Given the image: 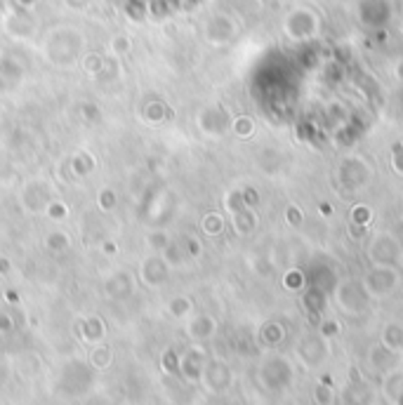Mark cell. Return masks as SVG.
I'll return each mask as SVG.
<instances>
[{
	"mask_svg": "<svg viewBox=\"0 0 403 405\" xmlns=\"http://www.w3.org/2000/svg\"><path fill=\"white\" fill-rule=\"evenodd\" d=\"M85 38L78 29L73 26H57L52 29L43 40V57L57 68H73L83 57Z\"/></svg>",
	"mask_w": 403,
	"mask_h": 405,
	"instance_id": "obj_1",
	"label": "cell"
},
{
	"mask_svg": "<svg viewBox=\"0 0 403 405\" xmlns=\"http://www.w3.org/2000/svg\"><path fill=\"white\" fill-rule=\"evenodd\" d=\"M57 198V186L45 177H33L24 182L17 203L26 215H45L47 205Z\"/></svg>",
	"mask_w": 403,
	"mask_h": 405,
	"instance_id": "obj_2",
	"label": "cell"
},
{
	"mask_svg": "<svg viewBox=\"0 0 403 405\" xmlns=\"http://www.w3.org/2000/svg\"><path fill=\"white\" fill-rule=\"evenodd\" d=\"M92 365L83 363V360H71L66 363V367L61 370V379H59V389L66 391L69 396H80L90 389L92 384Z\"/></svg>",
	"mask_w": 403,
	"mask_h": 405,
	"instance_id": "obj_3",
	"label": "cell"
},
{
	"mask_svg": "<svg viewBox=\"0 0 403 405\" xmlns=\"http://www.w3.org/2000/svg\"><path fill=\"white\" fill-rule=\"evenodd\" d=\"M3 29L10 38L29 40V38H33L36 31H38V22H36V17H33V10H20L12 5V10L5 12V17H3Z\"/></svg>",
	"mask_w": 403,
	"mask_h": 405,
	"instance_id": "obj_4",
	"label": "cell"
},
{
	"mask_svg": "<svg viewBox=\"0 0 403 405\" xmlns=\"http://www.w3.org/2000/svg\"><path fill=\"white\" fill-rule=\"evenodd\" d=\"M139 278L144 280V285H149V288H160V285H165L167 278H170V264L165 261L163 254L153 252L151 257H146L142 261Z\"/></svg>",
	"mask_w": 403,
	"mask_h": 405,
	"instance_id": "obj_5",
	"label": "cell"
},
{
	"mask_svg": "<svg viewBox=\"0 0 403 405\" xmlns=\"http://www.w3.org/2000/svg\"><path fill=\"white\" fill-rule=\"evenodd\" d=\"M104 292L111 299H126L135 292V278L130 271H114L104 283Z\"/></svg>",
	"mask_w": 403,
	"mask_h": 405,
	"instance_id": "obj_6",
	"label": "cell"
},
{
	"mask_svg": "<svg viewBox=\"0 0 403 405\" xmlns=\"http://www.w3.org/2000/svg\"><path fill=\"white\" fill-rule=\"evenodd\" d=\"M97 170V155L88 151V148H78L76 153L69 158V172H71V177H76V179H85V177H90L92 172Z\"/></svg>",
	"mask_w": 403,
	"mask_h": 405,
	"instance_id": "obj_7",
	"label": "cell"
},
{
	"mask_svg": "<svg viewBox=\"0 0 403 405\" xmlns=\"http://www.w3.org/2000/svg\"><path fill=\"white\" fill-rule=\"evenodd\" d=\"M78 335L88 344H99L107 337V326H104V321L99 316H88V319L78 323Z\"/></svg>",
	"mask_w": 403,
	"mask_h": 405,
	"instance_id": "obj_8",
	"label": "cell"
},
{
	"mask_svg": "<svg viewBox=\"0 0 403 405\" xmlns=\"http://www.w3.org/2000/svg\"><path fill=\"white\" fill-rule=\"evenodd\" d=\"M24 71L15 59H0V92H10L22 83Z\"/></svg>",
	"mask_w": 403,
	"mask_h": 405,
	"instance_id": "obj_9",
	"label": "cell"
},
{
	"mask_svg": "<svg viewBox=\"0 0 403 405\" xmlns=\"http://www.w3.org/2000/svg\"><path fill=\"white\" fill-rule=\"evenodd\" d=\"M142 118L149 123V125H160L167 118H172V109L167 107L160 99H151V102L144 104V111H142Z\"/></svg>",
	"mask_w": 403,
	"mask_h": 405,
	"instance_id": "obj_10",
	"label": "cell"
},
{
	"mask_svg": "<svg viewBox=\"0 0 403 405\" xmlns=\"http://www.w3.org/2000/svg\"><path fill=\"white\" fill-rule=\"evenodd\" d=\"M88 363L92 365V370H107V367L114 365V351L107 344H102V342L92 344Z\"/></svg>",
	"mask_w": 403,
	"mask_h": 405,
	"instance_id": "obj_11",
	"label": "cell"
},
{
	"mask_svg": "<svg viewBox=\"0 0 403 405\" xmlns=\"http://www.w3.org/2000/svg\"><path fill=\"white\" fill-rule=\"evenodd\" d=\"M45 247L52 254H61L66 252L71 247V236L66 231H61V229H54V231H50L45 236Z\"/></svg>",
	"mask_w": 403,
	"mask_h": 405,
	"instance_id": "obj_12",
	"label": "cell"
},
{
	"mask_svg": "<svg viewBox=\"0 0 403 405\" xmlns=\"http://www.w3.org/2000/svg\"><path fill=\"white\" fill-rule=\"evenodd\" d=\"M104 64H107V57L99 54V52L83 54V61H80V66H83V71L88 73V76H102Z\"/></svg>",
	"mask_w": 403,
	"mask_h": 405,
	"instance_id": "obj_13",
	"label": "cell"
},
{
	"mask_svg": "<svg viewBox=\"0 0 403 405\" xmlns=\"http://www.w3.org/2000/svg\"><path fill=\"white\" fill-rule=\"evenodd\" d=\"M213 330H215V323L210 321L208 316H198V319H194L189 323L187 333L194 339H203V337H208V335H213Z\"/></svg>",
	"mask_w": 403,
	"mask_h": 405,
	"instance_id": "obj_14",
	"label": "cell"
},
{
	"mask_svg": "<svg viewBox=\"0 0 403 405\" xmlns=\"http://www.w3.org/2000/svg\"><path fill=\"white\" fill-rule=\"evenodd\" d=\"M198 356H201L198 351H191L184 358H179V372H182L184 377L196 379L198 375H201V363H198Z\"/></svg>",
	"mask_w": 403,
	"mask_h": 405,
	"instance_id": "obj_15",
	"label": "cell"
},
{
	"mask_svg": "<svg viewBox=\"0 0 403 405\" xmlns=\"http://www.w3.org/2000/svg\"><path fill=\"white\" fill-rule=\"evenodd\" d=\"M15 177H17L15 160H12V155L5 148H0V184H10Z\"/></svg>",
	"mask_w": 403,
	"mask_h": 405,
	"instance_id": "obj_16",
	"label": "cell"
},
{
	"mask_svg": "<svg viewBox=\"0 0 403 405\" xmlns=\"http://www.w3.org/2000/svg\"><path fill=\"white\" fill-rule=\"evenodd\" d=\"M116 205H119V196H116V191L111 189V186H104V189H99V193H97V208L102 210V213H114Z\"/></svg>",
	"mask_w": 403,
	"mask_h": 405,
	"instance_id": "obj_17",
	"label": "cell"
},
{
	"mask_svg": "<svg viewBox=\"0 0 403 405\" xmlns=\"http://www.w3.org/2000/svg\"><path fill=\"white\" fill-rule=\"evenodd\" d=\"M146 245L151 252H163L167 245H170V236H167L165 231H160V229H153L151 234H146Z\"/></svg>",
	"mask_w": 403,
	"mask_h": 405,
	"instance_id": "obj_18",
	"label": "cell"
},
{
	"mask_svg": "<svg viewBox=\"0 0 403 405\" xmlns=\"http://www.w3.org/2000/svg\"><path fill=\"white\" fill-rule=\"evenodd\" d=\"M76 114L83 118L85 123H99L102 121V109L95 102H80L76 107Z\"/></svg>",
	"mask_w": 403,
	"mask_h": 405,
	"instance_id": "obj_19",
	"label": "cell"
},
{
	"mask_svg": "<svg viewBox=\"0 0 403 405\" xmlns=\"http://www.w3.org/2000/svg\"><path fill=\"white\" fill-rule=\"evenodd\" d=\"M45 217L47 220H52V222H64L66 217H69V205L61 201V198H54V201L47 205Z\"/></svg>",
	"mask_w": 403,
	"mask_h": 405,
	"instance_id": "obj_20",
	"label": "cell"
},
{
	"mask_svg": "<svg viewBox=\"0 0 403 405\" xmlns=\"http://www.w3.org/2000/svg\"><path fill=\"white\" fill-rule=\"evenodd\" d=\"M109 49H111V57H126L130 49H132V40H130L126 33H119L111 38Z\"/></svg>",
	"mask_w": 403,
	"mask_h": 405,
	"instance_id": "obj_21",
	"label": "cell"
},
{
	"mask_svg": "<svg viewBox=\"0 0 403 405\" xmlns=\"http://www.w3.org/2000/svg\"><path fill=\"white\" fill-rule=\"evenodd\" d=\"M191 311V302L187 297H172L170 304H167V314L175 316V319H184Z\"/></svg>",
	"mask_w": 403,
	"mask_h": 405,
	"instance_id": "obj_22",
	"label": "cell"
},
{
	"mask_svg": "<svg viewBox=\"0 0 403 405\" xmlns=\"http://www.w3.org/2000/svg\"><path fill=\"white\" fill-rule=\"evenodd\" d=\"M160 365H163L165 372H170V375H175V372H179V356L172 349H167V351H163V358H160Z\"/></svg>",
	"mask_w": 403,
	"mask_h": 405,
	"instance_id": "obj_23",
	"label": "cell"
},
{
	"mask_svg": "<svg viewBox=\"0 0 403 405\" xmlns=\"http://www.w3.org/2000/svg\"><path fill=\"white\" fill-rule=\"evenodd\" d=\"M163 257H165V261L170 266L172 264H182V250H179V247L172 240H170V245H167L165 250H163Z\"/></svg>",
	"mask_w": 403,
	"mask_h": 405,
	"instance_id": "obj_24",
	"label": "cell"
},
{
	"mask_svg": "<svg viewBox=\"0 0 403 405\" xmlns=\"http://www.w3.org/2000/svg\"><path fill=\"white\" fill-rule=\"evenodd\" d=\"M15 330V319L8 311H0V335H10Z\"/></svg>",
	"mask_w": 403,
	"mask_h": 405,
	"instance_id": "obj_25",
	"label": "cell"
},
{
	"mask_svg": "<svg viewBox=\"0 0 403 405\" xmlns=\"http://www.w3.org/2000/svg\"><path fill=\"white\" fill-rule=\"evenodd\" d=\"M203 229H206L208 234H217L222 229V220L217 215H208L206 220H203Z\"/></svg>",
	"mask_w": 403,
	"mask_h": 405,
	"instance_id": "obj_26",
	"label": "cell"
},
{
	"mask_svg": "<svg viewBox=\"0 0 403 405\" xmlns=\"http://www.w3.org/2000/svg\"><path fill=\"white\" fill-rule=\"evenodd\" d=\"M102 252L107 254V257H116V254H119V243H116V240H104L102 243Z\"/></svg>",
	"mask_w": 403,
	"mask_h": 405,
	"instance_id": "obj_27",
	"label": "cell"
},
{
	"mask_svg": "<svg viewBox=\"0 0 403 405\" xmlns=\"http://www.w3.org/2000/svg\"><path fill=\"white\" fill-rule=\"evenodd\" d=\"M40 0H12V5L20 10H36V5H38Z\"/></svg>",
	"mask_w": 403,
	"mask_h": 405,
	"instance_id": "obj_28",
	"label": "cell"
},
{
	"mask_svg": "<svg viewBox=\"0 0 403 405\" xmlns=\"http://www.w3.org/2000/svg\"><path fill=\"white\" fill-rule=\"evenodd\" d=\"M10 269H12V261L8 257H0V273H3V276H8Z\"/></svg>",
	"mask_w": 403,
	"mask_h": 405,
	"instance_id": "obj_29",
	"label": "cell"
},
{
	"mask_svg": "<svg viewBox=\"0 0 403 405\" xmlns=\"http://www.w3.org/2000/svg\"><path fill=\"white\" fill-rule=\"evenodd\" d=\"M88 3H90V0H66V5H69V8H73V10H83Z\"/></svg>",
	"mask_w": 403,
	"mask_h": 405,
	"instance_id": "obj_30",
	"label": "cell"
},
{
	"mask_svg": "<svg viewBox=\"0 0 403 405\" xmlns=\"http://www.w3.org/2000/svg\"><path fill=\"white\" fill-rule=\"evenodd\" d=\"M5 299H8L10 304H20V295H17L15 290H8V292H5Z\"/></svg>",
	"mask_w": 403,
	"mask_h": 405,
	"instance_id": "obj_31",
	"label": "cell"
},
{
	"mask_svg": "<svg viewBox=\"0 0 403 405\" xmlns=\"http://www.w3.org/2000/svg\"><path fill=\"white\" fill-rule=\"evenodd\" d=\"M187 250L191 252V254H198V250H201V247H198V240H187Z\"/></svg>",
	"mask_w": 403,
	"mask_h": 405,
	"instance_id": "obj_32",
	"label": "cell"
}]
</instances>
